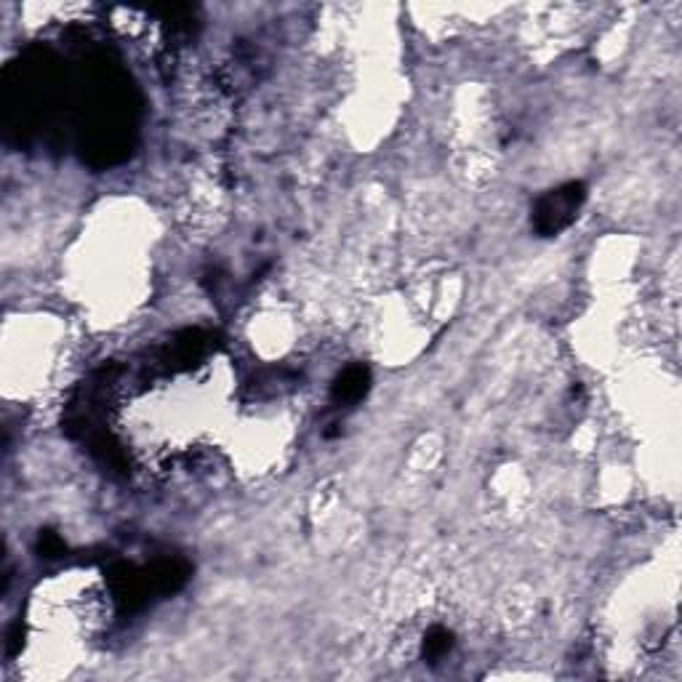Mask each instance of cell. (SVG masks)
Here are the masks:
<instances>
[{"label":"cell","instance_id":"obj_1","mask_svg":"<svg viewBox=\"0 0 682 682\" xmlns=\"http://www.w3.org/2000/svg\"><path fill=\"white\" fill-rule=\"evenodd\" d=\"M584 200H587L584 182H565L555 190H549L533 206V230L539 232L541 238H555L576 222Z\"/></svg>","mask_w":682,"mask_h":682},{"label":"cell","instance_id":"obj_2","mask_svg":"<svg viewBox=\"0 0 682 682\" xmlns=\"http://www.w3.org/2000/svg\"><path fill=\"white\" fill-rule=\"evenodd\" d=\"M107 584H110L112 597L123 613H139L155 597L147 571H139L136 565L126 563V560H118L107 568Z\"/></svg>","mask_w":682,"mask_h":682},{"label":"cell","instance_id":"obj_3","mask_svg":"<svg viewBox=\"0 0 682 682\" xmlns=\"http://www.w3.org/2000/svg\"><path fill=\"white\" fill-rule=\"evenodd\" d=\"M144 571H147V579H150L155 597H168L176 595L190 581L192 565L184 557H163V560H155Z\"/></svg>","mask_w":682,"mask_h":682},{"label":"cell","instance_id":"obj_4","mask_svg":"<svg viewBox=\"0 0 682 682\" xmlns=\"http://www.w3.org/2000/svg\"><path fill=\"white\" fill-rule=\"evenodd\" d=\"M368 389H371V371L365 365H349L336 376L331 400L336 405H355L368 395Z\"/></svg>","mask_w":682,"mask_h":682},{"label":"cell","instance_id":"obj_5","mask_svg":"<svg viewBox=\"0 0 682 682\" xmlns=\"http://www.w3.org/2000/svg\"><path fill=\"white\" fill-rule=\"evenodd\" d=\"M453 645H456V635H453L451 629L435 624V627L429 629L427 635H424V643H421V659L429 661V664L443 661L445 656L453 651Z\"/></svg>","mask_w":682,"mask_h":682},{"label":"cell","instance_id":"obj_6","mask_svg":"<svg viewBox=\"0 0 682 682\" xmlns=\"http://www.w3.org/2000/svg\"><path fill=\"white\" fill-rule=\"evenodd\" d=\"M38 552L43 557H59L67 552V544H64V539L59 536V533L43 531L38 539Z\"/></svg>","mask_w":682,"mask_h":682},{"label":"cell","instance_id":"obj_7","mask_svg":"<svg viewBox=\"0 0 682 682\" xmlns=\"http://www.w3.org/2000/svg\"><path fill=\"white\" fill-rule=\"evenodd\" d=\"M24 624L22 621H16L14 627L8 629V643H6V653L14 659V656H19L22 653V648H24Z\"/></svg>","mask_w":682,"mask_h":682}]
</instances>
